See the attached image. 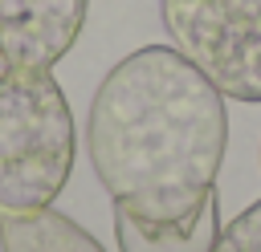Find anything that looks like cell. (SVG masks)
<instances>
[{
  "label": "cell",
  "instance_id": "obj_1",
  "mask_svg": "<svg viewBox=\"0 0 261 252\" xmlns=\"http://www.w3.org/2000/svg\"><path fill=\"white\" fill-rule=\"evenodd\" d=\"M228 146V110L171 45L122 57L94 89L86 154L114 211L184 224L212 191Z\"/></svg>",
  "mask_w": 261,
  "mask_h": 252
},
{
  "label": "cell",
  "instance_id": "obj_5",
  "mask_svg": "<svg viewBox=\"0 0 261 252\" xmlns=\"http://www.w3.org/2000/svg\"><path fill=\"white\" fill-rule=\"evenodd\" d=\"M220 232V195L212 191L184 224H139L126 211H114L118 252H212Z\"/></svg>",
  "mask_w": 261,
  "mask_h": 252
},
{
  "label": "cell",
  "instance_id": "obj_6",
  "mask_svg": "<svg viewBox=\"0 0 261 252\" xmlns=\"http://www.w3.org/2000/svg\"><path fill=\"white\" fill-rule=\"evenodd\" d=\"M0 252H106L82 224L53 207L0 211Z\"/></svg>",
  "mask_w": 261,
  "mask_h": 252
},
{
  "label": "cell",
  "instance_id": "obj_4",
  "mask_svg": "<svg viewBox=\"0 0 261 252\" xmlns=\"http://www.w3.org/2000/svg\"><path fill=\"white\" fill-rule=\"evenodd\" d=\"M90 0H0V61L53 69L77 41Z\"/></svg>",
  "mask_w": 261,
  "mask_h": 252
},
{
  "label": "cell",
  "instance_id": "obj_7",
  "mask_svg": "<svg viewBox=\"0 0 261 252\" xmlns=\"http://www.w3.org/2000/svg\"><path fill=\"white\" fill-rule=\"evenodd\" d=\"M212 252H261V199L249 203L228 224H220Z\"/></svg>",
  "mask_w": 261,
  "mask_h": 252
},
{
  "label": "cell",
  "instance_id": "obj_2",
  "mask_svg": "<svg viewBox=\"0 0 261 252\" xmlns=\"http://www.w3.org/2000/svg\"><path fill=\"white\" fill-rule=\"evenodd\" d=\"M77 134L49 69H0V211L49 207L73 171Z\"/></svg>",
  "mask_w": 261,
  "mask_h": 252
},
{
  "label": "cell",
  "instance_id": "obj_3",
  "mask_svg": "<svg viewBox=\"0 0 261 252\" xmlns=\"http://www.w3.org/2000/svg\"><path fill=\"white\" fill-rule=\"evenodd\" d=\"M159 20L224 102H261V0H159Z\"/></svg>",
  "mask_w": 261,
  "mask_h": 252
},
{
  "label": "cell",
  "instance_id": "obj_8",
  "mask_svg": "<svg viewBox=\"0 0 261 252\" xmlns=\"http://www.w3.org/2000/svg\"><path fill=\"white\" fill-rule=\"evenodd\" d=\"M257 163H261V150H257Z\"/></svg>",
  "mask_w": 261,
  "mask_h": 252
}]
</instances>
